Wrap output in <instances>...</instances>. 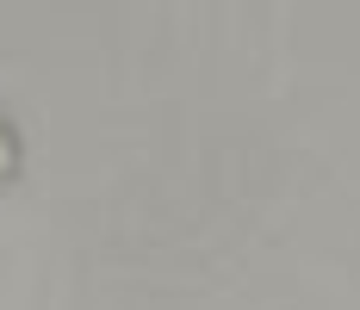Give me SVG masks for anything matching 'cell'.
<instances>
[{
  "instance_id": "cell-1",
  "label": "cell",
  "mask_w": 360,
  "mask_h": 310,
  "mask_svg": "<svg viewBox=\"0 0 360 310\" xmlns=\"http://www.w3.org/2000/svg\"><path fill=\"white\" fill-rule=\"evenodd\" d=\"M0 162H6V137H0Z\"/></svg>"
}]
</instances>
